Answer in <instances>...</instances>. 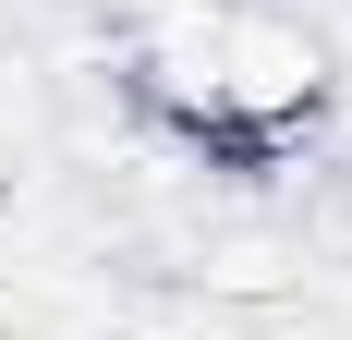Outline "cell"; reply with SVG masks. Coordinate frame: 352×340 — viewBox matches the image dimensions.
<instances>
[{
  "instance_id": "obj_2",
  "label": "cell",
  "mask_w": 352,
  "mask_h": 340,
  "mask_svg": "<svg viewBox=\"0 0 352 340\" xmlns=\"http://www.w3.org/2000/svg\"><path fill=\"white\" fill-rule=\"evenodd\" d=\"M122 85H134V109L158 134L255 170V146L231 134V109H219V0H146L134 36H122Z\"/></svg>"
},
{
  "instance_id": "obj_1",
  "label": "cell",
  "mask_w": 352,
  "mask_h": 340,
  "mask_svg": "<svg viewBox=\"0 0 352 340\" xmlns=\"http://www.w3.org/2000/svg\"><path fill=\"white\" fill-rule=\"evenodd\" d=\"M328 36L280 0H219V109H231V134L267 158L280 134H304L328 109Z\"/></svg>"
}]
</instances>
